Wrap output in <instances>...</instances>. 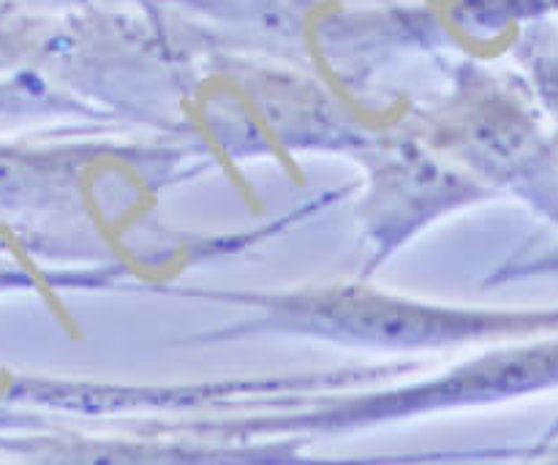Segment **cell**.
Here are the masks:
<instances>
[{
    "instance_id": "obj_1",
    "label": "cell",
    "mask_w": 558,
    "mask_h": 465,
    "mask_svg": "<svg viewBox=\"0 0 558 465\" xmlns=\"http://www.w3.org/2000/svg\"><path fill=\"white\" fill-rule=\"evenodd\" d=\"M238 303L254 308V316L234 325L243 332H289L325 338L347 346L371 348H439L469 341L490 327L472 310L445 308L436 303L376 292L363 283L303 289L281 294H238Z\"/></svg>"
},
{
    "instance_id": "obj_3",
    "label": "cell",
    "mask_w": 558,
    "mask_h": 465,
    "mask_svg": "<svg viewBox=\"0 0 558 465\" xmlns=\"http://www.w3.org/2000/svg\"><path fill=\"white\" fill-rule=\"evenodd\" d=\"M104 147L0 145V207L38 221H87V178Z\"/></svg>"
},
{
    "instance_id": "obj_5",
    "label": "cell",
    "mask_w": 558,
    "mask_h": 465,
    "mask_svg": "<svg viewBox=\"0 0 558 465\" xmlns=\"http://www.w3.org/2000/svg\"><path fill=\"white\" fill-rule=\"evenodd\" d=\"M33 47L31 25L20 16L9 14L5 5H0V58H20L25 49Z\"/></svg>"
},
{
    "instance_id": "obj_6",
    "label": "cell",
    "mask_w": 558,
    "mask_h": 465,
    "mask_svg": "<svg viewBox=\"0 0 558 465\" xmlns=\"http://www.w3.org/2000/svg\"><path fill=\"white\" fill-rule=\"evenodd\" d=\"M33 5H47V9H82V5L93 3V0H27Z\"/></svg>"
},
{
    "instance_id": "obj_2",
    "label": "cell",
    "mask_w": 558,
    "mask_h": 465,
    "mask_svg": "<svg viewBox=\"0 0 558 465\" xmlns=\"http://www.w3.org/2000/svg\"><path fill=\"white\" fill-rule=\"evenodd\" d=\"M477 183L423 139H398L379 145L371 163V191L365 199L368 232L376 259L407 243L417 229L441 212L474 199Z\"/></svg>"
},
{
    "instance_id": "obj_4",
    "label": "cell",
    "mask_w": 558,
    "mask_h": 465,
    "mask_svg": "<svg viewBox=\"0 0 558 465\" xmlns=\"http://www.w3.org/2000/svg\"><path fill=\"white\" fill-rule=\"evenodd\" d=\"M80 114L96 118V112L87 103L52 90V87L38 79L20 76V79L0 82V129L27 123V120L80 118Z\"/></svg>"
}]
</instances>
